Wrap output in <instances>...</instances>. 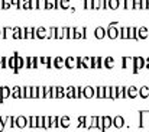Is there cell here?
<instances>
[{
    "mask_svg": "<svg viewBox=\"0 0 149 132\" xmlns=\"http://www.w3.org/2000/svg\"><path fill=\"white\" fill-rule=\"evenodd\" d=\"M106 35H107L110 39L119 38V26H117V22H111V23L106 28Z\"/></svg>",
    "mask_w": 149,
    "mask_h": 132,
    "instance_id": "obj_1",
    "label": "cell"
},
{
    "mask_svg": "<svg viewBox=\"0 0 149 132\" xmlns=\"http://www.w3.org/2000/svg\"><path fill=\"white\" fill-rule=\"evenodd\" d=\"M145 67V58L143 57H133V65H132V70L133 73L136 74L141 68Z\"/></svg>",
    "mask_w": 149,
    "mask_h": 132,
    "instance_id": "obj_2",
    "label": "cell"
},
{
    "mask_svg": "<svg viewBox=\"0 0 149 132\" xmlns=\"http://www.w3.org/2000/svg\"><path fill=\"white\" fill-rule=\"evenodd\" d=\"M139 118H141V122H139V128H146L149 125V110H139Z\"/></svg>",
    "mask_w": 149,
    "mask_h": 132,
    "instance_id": "obj_3",
    "label": "cell"
},
{
    "mask_svg": "<svg viewBox=\"0 0 149 132\" xmlns=\"http://www.w3.org/2000/svg\"><path fill=\"white\" fill-rule=\"evenodd\" d=\"M36 38H39V39H49V31H48V28H44V26L36 28Z\"/></svg>",
    "mask_w": 149,
    "mask_h": 132,
    "instance_id": "obj_4",
    "label": "cell"
},
{
    "mask_svg": "<svg viewBox=\"0 0 149 132\" xmlns=\"http://www.w3.org/2000/svg\"><path fill=\"white\" fill-rule=\"evenodd\" d=\"M83 97H86V99L96 97V88L93 86H84L83 87Z\"/></svg>",
    "mask_w": 149,
    "mask_h": 132,
    "instance_id": "obj_5",
    "label": "cell"
},
{
    "mask_svg": "<svg viewBox=\"0 0 149 132\" xmlns=\"http://www.w3.org/2000/svg\"><path fill=\"white\" fill-rule=\"evenodd\" d=\"M136 35H138V39H148L149 38V28H146V26L138 28Z\"/></svg>",
    "mask_w": 149,
    "mask_h": 132,
    "instance_id": "obj_6",
    "label": "cell"
},
{
    "mask_svg": "<svg viewBox=\"0 0 149 132\" xmlns=\"http://www.w3.org/2000/svg\"><path fill=\"white\" fill-rule=\"evenodd\" d=\"M136 96H139V88L136 86H129L126 88V97H130V99H135Z\"/></svg>",
    "mask_w": 149,
    "mask_h": 132,
    "instance_id": "obj_7",
    "label": "cell"
},
{
    "mask_svg": "<svg viewBox=\"0 0 149 132\" xmlns=\"http://www.w3.org/2000/svg\"><path fill=\"white\" fill-rule=\"evenodd\" d=\"M113 126H114V128H117V129L123 128V126H125V118H123V116H120V115L114 116V118H113Z\"/></svg>",
    "mask_w": 149,
    "mask_h": 132,
    "instance_id": "obj_8",
    "label": "cell"
},
{
    "mask_svg": "<svg viewBox=\"0 0 149 132\" xmlns=\"http://www.w3.org/2000/svg\"><path fill=\"white\" fill-rule=\"evenodd\" d=\"M110 126H113V118L109 116V115H104L103 116V128H104V132L107 131Z\"/></svg>",
    "mask_w": 149,
    "mask_h": 132,
    "instance_id": "obj_9",
    "label": "cell"
},
{
    "mask_svg": "<svg viewBox=\"0 0 149 132\" xmlns=\"http://www.w3.org/2000/svg\"><path fill=\"white\" fill-rule=\"evenodd\" d=\"M52 65H54L55 68H62V67H65V58H62V57H55L54 61H52Z\"/></svg>",
    "mask_w": 149,
    "mask_h": 132,
    "instance_id": "obj_10",
    "label": "cell"
},
{
    "mask_svg": "<svg viewBox=\"0 0 149 132\" xmlns=\"http://www.w3.org/2000/svg\"><path fill=\"white\" fill-rule=\"evenodd\" d=\"M65 67L67 68H75L77 67V57H67L65 58Z\"/></svg>",
    "mask_w": 149,
    "mask_h": 132,
    "instance_id": "obj_11",
    "label": "cell"
},
{
    "mask_svg": "<svg viewBox=\"0 0 149 132\" xmlns=\"http://www.w3.org/2000/svg\"><path fill=\"white\" fill-rule=\"evenodd\" d=\"M94 37H96L97 39H103L104 37H107V35H106V28L97 26V28L94 29Z\"/></svg>",
    "mask_w": 149,
    "mask_h": 132,
    "instance_id": "obj_12",
    "label": "cell"
},
{
    "mask_svg": "<svg viewBox=\"0 0 149 132\" xmlns=\"http://www.w3.org/2000/svg\"><path fill=\"white\" fill-rule=\"evenodd\" d=\"M119 38L127 39L129 38V28L127 26H119Z\"/></svg>",
    "mask_w": 149,
    "mask_h": 132,
    "instance_id": "obj_13",
    "label": "cell"
},
{
    "mask_svg": "<svg viewBox=\"0 0 149 132\" xmlns=\"http://www.w3.org/2000/svg\"><path fill=\"white\" fill-rule=\"evenodd\" d=\"M71 125V118L70 116H59V126L61 128H68Z\"/></svg>",
    "mask_w": 149,
    "mask_h": 132,
    "instance_id": "obj_14",
    "label": "cell"
},
{
    "mask_svg": "<svg viewBox=\"0 0 149 132\" xmlns=\"http://www.w3.org/2000/svg\"><path fill=\"white\" fill-rule=\"evenodd\" d=\"M133 65V57H123L122 58V67L123 68H129Z\"/></svg>",
    "mask_w": 149,
    "mask_h": 132,
    "instance_id": "obj_15",
    "label": "cell"
},
{
    "mask_svg": "<svg viewBox=\"0 0 149 132\" xmlns=\"http://www.w3.org/2000/svg\"><path fill=\"white\" fill-rule=\"evenodd\" d=\"M103 65H104L106 68H113V67H114V58H113V57H106V58L103 60Z\"/></svg>",
    "mask_w": 149,
    "mask_h": 132,
    "instance_id": "obj_16",
    "label": "cell"
},
{
    "mask_svg": "<svg viewBox=\"0 0 149 132\" xmlns=\"http://www.w3.org/2000/svg\"><path fill=\"white\" fill-rule=\"evenodd\" d=\"M139 96L142 99H149V87L148 86H142L139 88Z\"/></svg>",
    "mask_w": 149,
    "mask_h": 132,
    "instance_id": "obj_17",
    "label": "cell"
},
{
    "mask_svg": "<svg viewBox=\"0 0 149 132\" xmlns=\"http://www.w3.org/2000/svg\"><path fill=\"white\" fill-rule=\"evenodd\" d=\"M119 7H120L119 0H107V9L116 10V9H119Z\"/></svg>",
    "mask_w": 149,
    "mask_h": 132,
    "instance_id": "obj_18",
    "label": "cell"
},
{
    "mask_svg": "<svg viewBox=\"0 0 149 132\" xmlns=\"http://www.w3.org/2000/svg\"><path fill=\"white\" fill-rule=\"evenodd\" d=\"M83 87L84 86H74V99H81L83 97Z\"/></svg>",
    "mask_w": 149,
    "mask_h": 132,
    "instance_id": "obj_19",
    "label": "cell"
},
{
    "mask_svg": "<svg viewBox=\"0 0 149 132\" xmlns=\"http://www.w3.org/2000/svg\"><path fill=\"white\" fill-rule=\"evenodd\" d=\"M126 88L125 86H117V99H125L126 97Z\"/></svg>",
    "mask_w": 149,
    "mask_h": 132,
    "instance_id": "obj_20",
    "label": "cell"
},
{
    "mask_svg": "<svg viewBox=\"0 0 149 132\" xmlns=\"http://www.w3.org/2000/svg\"><path fill=\"white\" fill-rule=\"evenodd\" d=\"M74 39H84L83 28H74Z\"/></svg>",
    "mask_w": 149,
    "mask_h": 132,
    "instance_id": "obj_21",
    "label": "cell"
},
{
    "mask_svg": "<svg viewBox=\"0 0 149 132\" xmlns=\"http://www.w3.org/2000/svg\"><path fill=\"white\" fill-rule=\"evenodd\" d=\"M129 28V38L127 39H138V35H136V28L135 26H127Z\"/></svg>",
    "mask_w": 149,
    "mask_h": 132,
    "instance_id": "obj_22",
    "label": "cell"
},
{
    "mask_svg": "<svg viewBox=\"0 0 149 132\" xmlns=\"http://www.w3.org/2000/svg\"><path fill=\"white\" fill-rule=\"evenodd\" d=\"M16 124H17V126H19V128H25V126L28 125V119H26L25 116H19V118H17V121H16Z\"/></svg>",
    "mask_w": 149,
    "mask_h": 132,
    "instance_id": "obj_23",
    "label": "cell"
},
{
    "mask_svg": "<svg viewBox=\"0 0 149 132\" xmlns=\"http://www.w3.org/2000/svg\"><path fill=\"white\" fill-rule=\"evenodd\" d=\"M51 128H58L59 126V116H49Z\"/></svg>",
    "mask_w": 149,
    "mask_h": 132,
    "instance_id": "obj_24",
    "label": "cell"
},
{
    "mask_svg": "<svg viewBox=\"0 0 149 132\" xmlns=\"http://www.w3.org/2000/svg\"><path fill=\"white\" fill-rule=\"evenodd\" d=\"M96 97L104 99V86H97L96 87Z\"/></svg>",
    "mask_w": 149,
    "mask_h": 132,
    "instance_id": "obj_25",
    "label": "cell"
},
{
    "mask_svg": "<svg viewBox=\"0 0 149 132\" xmlns=\"http://www.w3.org/2000/svg\"><path fill=\"white\" fill-rule=\"evenodd\" d=\"M65 97V88L62 86H56V99H62Z\"/></svg>",
    "mask_w": 149,
    "mask_h": 132,
    "instance_id": "obj_26",
    "label": "cell"
},
{
    "mask_svg": "<svg viewBox=\"0 0 149 132\" xmlns=\"http://www.w3.org/2000/svg\"><path fill=\"white\" fill-rule=\"evenodd\" d=\"M65 96L68 99H74V86H68L65 90Z\"/></svg>",
    "mask_w": 149,
    "mask_h": 132,
    "instance_id": "obj_27",
    "label": "cell"
},
{
    "mask_svg": "<svg viewBox=\"0 0 149 132\" xmlns=\"http://www.w3.org/2000/svg\"><path fill=\"white\" fill-rule=\"evenodd\" d=\"M104 99H111V86H104Z\"/></svg>",
    "mask_w": 149,
    "mask_h": 132,
    "instance_id": "obj_28",
    "label": "cell"
},
{
    "mask_svg": "<svg viewBox=\"0 0 149 132\" xmlns=\"http://www.w3.org/2000/svg\"><path fill=\"white\" fill-rule=\"evenodd\" d=\"M59 9H70V0H59Z\"/></svg>",
    "mask_w": 149,
    "mask_h": 132,
    "instance_id": "obj_29",
    "label": "cell"
},
{
    "mask_svg": "<svg viewBox=\"0 0 149 132\" xmlns=\"http://www.w3.org/2000/svg\"><path fill=\"white\" fill-rule=\"evenodd\" d=\"M28 125H29L31 128H36V116L28 118Z\"/></svg>",
    "mask_w": 149,
    "mask_h": 132,
    "instance_id": "obj_30",
    "label": "cell"
},
{
    "mask_svg": "<svg viewBox=\"0 0 149 132\" xmlns=\"http://www.w3.org/2000/svg\"><path fill=\"white\" fill-rule=\"evenodd\" d=\"M45 97V86H38V99Z\"/></svg>",
    "mask_w": 149,
    "mask_h": 132,
    "instance_id": "obj_31",
    "label": "cell"
},
{
    "mask_svg": "<svg viewBox=\"0 0 149 132\" xmlns=\"http://www.w3.org/2000/svg\"><path fill=\"white\" fill-rule=\"evenodd\" d=\"M84 128L86 129H91V116H86V119H84Z\"/></svg>",
    "mask_w": 149,
    "mask_h": 132,
    "instance_id": "obj_32",
    "label": "cell"
},
{
    "mask_svg": "<svg viewBox=\"0 0 149 132\" xmlns=\"http://www.w3.org/2000/svg\"><path fill=\"white\" fill-rule=\"evenodd\" d=\"M97 129L104 132V128H103V116H97Z\"/></svg>",
    "mask_w": 149,
    "mask_h": 132,
    "instance_id": "obj_33",
    "label": "cell"
},
{
    "mask_svg": "<svg viewBox=\"0 0 149 132\" xmlns=\"http://www.w3.org/2000/svg\"><path fill=\"white\" fill-rule=\"evenodd\" d=\"M36 128H44V116H36Z\"/></svg>",
    "mask_w": 149,
    "mask_h": 132,
    "instance_id": "obj_34",
    "label": "cell"
},
{
    "mask_svg": "<svg viewBox=\"0 0 149 132\" xmlns=\"http://www.w3.org/2000/svg\"><path fill=\"white\" fill-rule=\"evenodd\" d=\"M23 97H32V87L23 88Z\"/></svg>",
    "mask_w": 149,
    "mask_h": 132,
    "instance_id": "obj_35",
    "label": "cell"
},
{
    "mask_svg": "<svg viewBox=\"0 0 149 132\" xmlns=\"http://www.w3.org/2000/svg\"><path fill=\"white\" fill-rule=\"evenodd\" d=\"M123 9H127V10L133 9V0H125V6H123Z\"/></svg>",
    "mask_w": 149,
    "mask_h": 132,
    "instance_id": "obj_36",
    "label": "cell"
},
{
    "mask_svg": "<svg viewBox=\"0 0 149 132\" xmlns=\"http://www.w3.org/2000/svg\"><path fill=\"white\" fill-rule=\"evenodd\" d=\"M44 128H45V129H51L49 116H44Z\"/></svg>",
    "mask_w": 149,
    "mask_h": 132,
    "instance_id": "obj_37",
    "label": "cell"
},
{
    "mask_svg": "<svg viewBox=\"0 0 149 132\" xmlns=\"http://www.w3.org/2000/svg\"><path fill=\"white\" fill-rule=\"evenodd\" d=\"M56 39H64V32H62V26L56 28Z\"/></svg>",
    "mask_w": 149,
    "mask_h": 132,
    "instance_id": "obj_38",
    "label": "cell"
},
{
    "mask_svg": "<svg viewBox=\"0 0 149 132\" xmlns=\"http://www.w3.org/2000/svg\"><path fill=\"white\" fill-rule=\"evenodd\" d=\"M67 39H74V26H68V37Z\"/></svg>",
    "mask_w": 149,
    "mask_h": 132,
    "instance_id": "obj_39",
    "label": "cell"
},
{
    "mask_svg": "<svg viewBox=\"0 0 149 132\" xmlns=\"http://www.w3.org/2000/svg\"><path fill=\"white\" fill-rule=\"evenodd\" d=\"M84 9H93V0H84Z\"/></svg>",
    "mask_w": 149,
    "mask_h": 132,
    "instance_id": "obj_40",
    "label": "cell"
},
{
    "mask_svg": "<svg viewBox=\"0 0 149 132\" xmlns=\"http://www.w3.org/2000/svg\"><path fill=\"white\" fill-rule=\"evenodd\" d=\"M111 99H117V86H111Z\"/></svg>",
    "mask_w": 149,
    "mask_h": 132,
    "instance_id": "obj_41",
    "label": "cell"
},
{
    "mask_svg": "<svg viewBox=\"0 0 149 132\" xmlns=\"http://www.w3.org/2000/svg\"><path fill=\"white\" fill-rule=\"evenodd\" d=\"M44 99H51V86H45V97Z\"/></svg>",
    "mask_w": 149,
    "mask_h": 132,
    "instance_id": "obj_42",
    "label": "cell"
},
{
    "mask_svg": "<svg viewBox=\"0 0 149 132\" xmlns=\"http://www.w3.org/2000/svg\"><path fill=\"white\" fill-rule=\"evenodd\" d=\"M97 128V116H91V129Z\"/></svg>",
    "mask_w": 149,
    "mask_h": 132,
    "instance_id": "obj_43",
    "label": "cell"
},
{
    "mask_svg": "<svg viewBox=\"0 0 149 132\" xmlns=\"http://www.w3.org/2000/svg\"><path fill=\"white\" fill-rule=\"evenodd\" d=\"M47 0H38V9H45Z\"/></svg>",
    "mask_w": 149,
    "mask_h": 132,
    "instance_id": "obj_44",
    "label": "cell"
},
{
    "mask_svg": "<svg viewBox=\"0 0 149 132\" xmlns=\"http://www.w3.org/2000/svg\"><path fill=\"white\" fill-rule=\"evenodd\" d=\"M133 9H141V0H133Z\"/></svg>",
    "mask_w": 149,
    "mask_h": 132,
    "instance_id": "obj_45",
    "label": "cell"
},
{
    "mask_svg": "<svg viewBox=\"0 0 149 132\" xmlns=\"http://www.w3.org/2000/svg\"><path fill=\"white\" fill-rule=\"evenodd\" d=\"M146 7H148V0H141V9L146 10Z\"/></svg>",
    "mask_w": 149,
    "mask_h": 132,
    "instance_id": "obj_46",
    "label": "cell"
},
{
    "mask_svg": "<svg viewBox=\"0 0 149 132\" xmlns=\"http://www.w3.org/2000/svg\"><path fill=\"white\" fill-rule=\"evenodd\" d=\"M32 97H35V99L38 97V87H36V86L32 87Z\"/></svg>",
    "mask_w": 149,
    "mask_h": 132,
    "instance_id": "obj_47",
    "label": "cell"
},
{
    "mask_svg": "<svg viewBox=\"0 0 149 132\" xmlns=\"http://www.w3.org/2000/svg\"><path fill=\"white\" fill-rule=\"evenodd\" d=\"M31 9H38V0H31Z\"/></svg>",
    "mask_w": 149,
    "mask_h": 132,
    "instance_id": "obj_48",
    "label": "cell"
},
{
    "mask_svg": "<svg viewBox=\"0 0 149 132\" xmlns=\"http://www.w3.org/2000/svg\"><path fill=\"white\" fill-rule=\"evenodd\" d=\"M100 9H107V0H100Z\"/></svg>",
    "mask_w": 149,
    "mask_h": 132,
    "instance_id": "obj_49",
    "label": "cell"
},
{
    "mask_svg": "<svg viewBox=\"0 0 149 132\" xmlns=\"http://www.w3.org/2000/svg\"><path fill=\"white\" fill-rule=\"evenodd\" d=\"M93 9H100V0H93Z\"/></svg>",
    "mask_w": 149,
    "mask_h": 132,
    "instance_id": "obj_50",
    "label": "cell"
},
{
    "mask_svg": "<svg viewBox=\"0 0 149 132\" xmlns=\"http://www.w3.org/2000/svg\"><path fill=\"white\" fill-rule=\"evenodd\" d=\"M16 64H17V67H22V65H23V58H17Z\"/></svg>",
    "mask_w": 149,
    "mask_h": 132,
    "instance_id": "obj_51",
    "label": "cell"
},
{
    "mask_svg": "<svg viewBox=\"0 0 149 132\" xmlns=\"http://www.w3.org/2000/svg\"><path fill=\"white\" fill-rule=\"evenodd\" d=\"M26 9H31V0H25V4H23Z\"/></svg>",
    "mask_w": 149,
    "mask_h": 132,
    "instance_id": "obj_52",
    "label": "cell"
},
{
    "mask_svg": "<svg viewBox=\"0 0 149 132\" xmlns=\"http://www.w3.org/2000/svg\"><path fill=\"white\" fill-rule=\"evenodd\" d=\"M146 10H149V0H148V7H146Z\"/></svg>",
    "mask_w": 149,
    "mask_h": 132,
    "instance_id": "obj_53",
    "label": "cell"
}]
</instances>
